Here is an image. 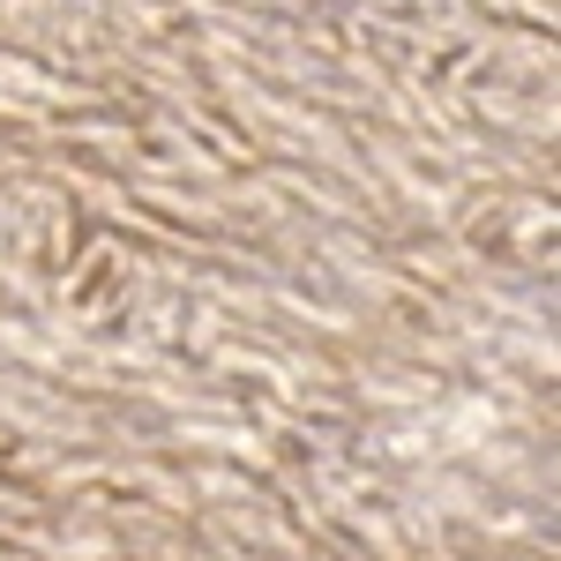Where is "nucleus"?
<instances>
[]
</instances>
